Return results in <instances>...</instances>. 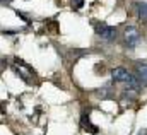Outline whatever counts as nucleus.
<instances>
[{
	"label": "nucleus",
	"mask_w": 147,
	"mask_h": 135,
	"mask_svg": "<svg viewBox=\"0 0 147 135\" xmlns=\"http://www.w3.org/2000/svg\"><path fill=\"white\" fill-rule=\"evenodd\" d=\"M82 127H84V128H89L91 134H98V127L91 125V122H89V118H87L86 115H82Z\"/></svg>",
	"instance_id": "obj_7"
},
{
	"label": "nucleus",
	"mask_w": 147,
	"mask_h": 135,
	"mask_svg": "<svg viewBox=\"0 0 147 135\" xmlns=\"http://www.w3.org/2000/svg\"><path fill=\"white\" fill-rule=\"evenodd\" d=\"M92 26H94L96 34L105 41H113L116 38V28H113V26H108V24L99 22V21H92Z\"/></svg>",
	"instance_id": "obj_1"
},
{
	"label": "nucleus",
	"mask_w": 147,
	"mask_h": 135,
	"mask_svg": "<svg viewBox=\"0 0 147 135\" xmlns=\"http://www.w3.org/2000/svg\"><path fill=\"white\" fill-rule=\"evenodd\" d=\"M111 77H113V80L115 82H128V79H130V74L125 70V68H121V67H116V68H113L111 70Z\"/></svg>",
	"instance_id": "obj_3"
},
{
	"label": "nucleus",
	"mask_w": 147,
	"mask_h": 135,
	"mask_svg": "<svg viewBox=\"0 0 147 135\" xmlns=\"http://www.w3.org/2000/svg\"><path fill=\"white\" fill-rule=\"evenodd\" d=\"M137 14L142 21H147V3L142 2V3H137Z\"/></svg>",
	"instance_id": "obj_6"
},
{
	"label": "nucleus",
	"mask_w": 147,
	"mask_h": 135,
	"mask_svg": "<svg viewBox=\"0 0 147 135\" xmlns=\"http://www.w3.org/2000/svg\"><path fill=\"white\" fill-rule=\"evenodd\" d=\"M135 72H137V79L147 86V62H137L135 63Z\"/></svg>",
	"instance_id": "obj_5"
},
{
	"label": "nucleus",
	"mask_w": 147,
	"mask_h": 135,
	"mask_svg": "<svg viewBox=\"0 0 147 135\" xmlns=\"http://www.w3.org/2000/svg\"><path fill=\"white\" fill-rule=\"evenodd\" d=\"M3 68H5V62H3V60L0 58V74L3 72Z\"/></svg>",
	"instance_id": "obj_9"
},
{
	"label": "nucleus",
	"mask_w": 147,
	"mask_h": 135,
	"mask_svg": "<svg viewBox=\"0 0 147 135\" xmlns=\"http://www.w3.org/2000/svg\"><path fill=\"white\" fill-rule=\"evenodd\" d=\"M140 135H147V130H144V132H142V134H140Z\"/></svg>",
	"instance_id": "obj_10"
},
{
	"label": "nucleus",
	"mask_w": 147,
	"mask_h": 135,
	"mask_svg": "<svg viewBox=\"0 0 147 135\" xmlns=\"http://www.w3.org/2000/svg\"><path fill=\"white\" fill-rule=\"evenodd\" d=\"M2 111H3V109H2V106H0V113H2Z\"/></svg>",
	"instance_id": "obj_11"
},
{
	"label": "nucleus",
	"mask_w": 147,
	"mask_h": 135,
	"mask_svg": "<svg viewBox=\"0 0 147 135\" xmlns=\"http://www.w3.org/2000/svg\"><path fill=\"white\" fill-rule=\"evenodd\" d=\"M70 5H72V9L79 10V9L84 7V0H70Z\"/></svg>",
	"instance_id": "obj_8"
},
{
	"label": "nucleus",
	"mask_w": 147,
	"mask_h": 135,
	"mask_svg": "<svg viewBox=\"0 0 147 135\" xmlns=\"http://www.w3.org/2000/svg\"><path fill=\"white\" fill-rule=\"evenodd\" d=\"M14 68H16V70L19 72V75H21V77H22V79H24L26 82H31V77H33V75H31V72H29V70L26 68V63H24L22 60L16 58V65H14Z\"/></svg>",
	"instance_id": "obj_4"
},
{
	"label": "nucleus",
	"mask_w": 147,
	"mask_h": 135,
	"mask_svg": "<svg viewBox=\"0 0 147 135\" xmlns=\"http://www.w3.org/2000/svg\"><path fill=\"white\" fill-rule=\"evenodd\" d=\"M123 41H125V45H127L128 48L137 46V43L140 41V33H139V29L134 28V26L125 28V31H123Z\"/></svg>",
	"instance_id": "obj_2"
}]
</instances>
